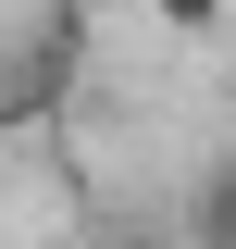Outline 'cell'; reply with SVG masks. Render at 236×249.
I'll use <instances>...</instances> for the list:
<instances>
[{
	"label": "cell",
	"mask_w": 236,
	"mask_h": 249,
	"mask_svg": "<svg viewBox=\"0 0 236 249\" xmlns=\"http://www.w3.org/2000/svg\"><path fill=\"white\" fill-rule=\"evenodd\" d=\"M149 13H162V25H174V37H211V25H224V13H236V0H149Z\"/></svg>",
	"instance_id": "obj_3"
},
{
	"label": "cell",
	"mask_w": 236,
	"mask_h": 249,
	"mask_svg": "<svg viewBox=\"0 0 236 249\" xmlns=\"http://www.w3.org/2000/svg\"><path fill=\"white\" fill-rule=\"evenodd\" d=\"M75 88H87V25H75V0H50L25 37H0V137L75 124Z\"/></svg>",
	"instance_id": "obj_1"
},
{
	"label": "cell",
	"mask_w": 236,
	"mask_h": 249,
	"mask_svg": "<svg viewBox=\"0 0 236 249\" xmlns=\"http://www.w3.org/2000/svg\"><path fill=\"white\" fill-rule=\"evenodd\" d=\"M186 237H199V249H236V150L186 187Z\"/></svg>",
	"instance_id": "obj_2"
},
{
	"label": "cell",
	"mask_w": 236,
	"mask_h": 249,
	"mask_svg": "<svg viewBox=\"0 0 236 249\" xmlns=\"http://www.w3.org/2000/svg\"><path fill=\"white\" fill-rule=\"evenodd\" d=\"M224 124H236V75H224Z\"/></svg>",
	"instance_id": "obj_4"
}]
</instances>
